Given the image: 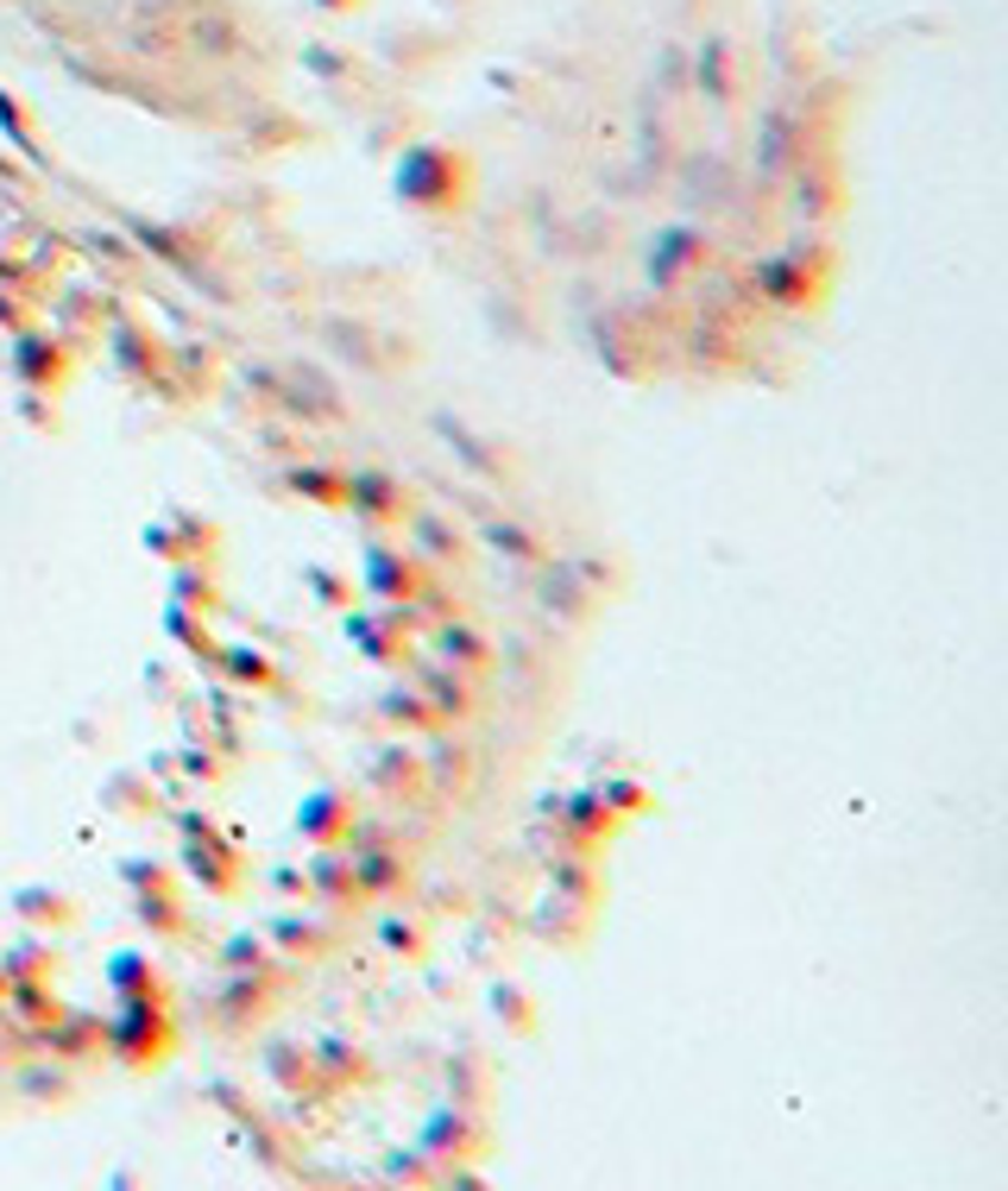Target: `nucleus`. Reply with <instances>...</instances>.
<instances>
[{"instance_id":"nucleus-1","label":"nucleus","mask_w":1008,"mask_h":1191,"mask_svg":"<svg viewBox=\"0 0 1008 1191\" xmlns=\"http://www.w3.org/2000/svg\"><path fill=\"white\" fill-rule=\"evenodd\" d=\"M108 1034H114V1047L126 1052L133 1066H152L164 1052V1040H171V1021H164V1009L152 1002V990H145V996H126V1015H120Z\"/></svg>"},{"instance_id":"nucleus-2","label":"nucleus","mask_w":1008,"mask_h":1191,"mask_svg":"<svg viewBox=\"0 0 1008 1191\" xmlns=\"http://www.w3.org/2000/svg\"><path fill=\"white\" fill-rule=\"evenodd\" d=\"M373 568H366V587H373L385 605H416L422 599V587H429V574L416 568V556H391V549H378L373 542Z\"/></svg>"},{"instance_id":"nucleus-3","label":"nucleus","mask_w":1008,"mask_h":1191,"mask_svg":"<svg viewBox=\"0 0 1008 1191\" xmlns=\"http://www.w3.org/2000/svg\"><path fill=\"white\" fill-rule=\"evenodd\" d=\"M297 833L309 838V845H347V838H354V814H347V801H340V794H309V801H303L297 807Z\"/></svg>"},{"instance_id":"nucleus-4","label":"nucleus","mask_w":1008,"mask_h":1191,"mask_svg":"<svg viewBox=\"0 0 1008 1191\" xmlns=\"http://www.w3.org/2000/svg\"><path fill=\"white\" fill-rule=\"evenodd\" d=\"M309 889L328 902V908H354L359 902V883H354V857H340L335 845H322V857L309 864V876H303Z\"/></svg>"},{"instance_id":"nucleus-5","label":"nucleus","mask_w":1008,"mask_h":1191,"mask_svg":"<svg viewBox=\"0 0 1008 1191\" xmlns=\"http://www.w3.org/2000/svg\"><path fill=\"white\" fill-rule=\"evenodd\" d=\"M208 838H215V833H196L190 845H183V857H190V871H196L215 895H234V889H240V871H234L240 857L221 852V845H208Z\"/></svg>"},{"instance_id":"nucleus-6","label":"nucleus","mask_w":1008,"mask_h":1191,"mask_svg":"<svg viewBox=\"0 0 1008 1191\" xmlns=\"http://www.w3.org/2000/svg\"><path fill=\"white\" fill-rule=\"evenodd\" d=\"M801 272H807V258H782V265H775V258H763L751 278H756V291H763L770 303H782V309H788V303H807V297H813L807 284H801Z\"/></svg>"},{"instance_id":"nucleus-7","label":"nucleus","mask_w":1008,"mask_h":1191,"mask_svg":"<svg viewBox=\"0 0 1008 1191\" xmlns=\"http://www.w3.org/2000/svg\"><path fill=\"white\" fill-rule=\"evenodd\" d=\"M340 492L354 498V511L359 517H404V492H397L385 474H354Z\"/></svg>"},{"instance_id":"nucleus-8","label":"nucleus","mask_w":1008,"mask_h":1191,"mask_svg":"<svg viewBox=\"0 0 1008 1191\" xmlns=\"http://www.w3.org/2000/svg\"><path fill=\"white\" fill-rule=\"evenodd\" d=\"M422 700H429V713L436 719H467L474 713V688L455 681L448 669H422Z\"/></svg>"},{"instance_id":"nucleus-9","label":"nucleus","mask_w":1008,"mask_h":1191,"mask_svg":"<svg viewBox=\"0 0 1008 1191\" xmlns=\"http://www.w3.org/2000/svg\"><path fill=\"white\" fill-rule=\"evenodd\" d=\"M354 883H359V895H385V889H404L410 871H404V857H391V852H359Z\"/></svg>"},{"instance_id":"nucleus-10","label":"nucleus","mask_w":1008,"mask_h":1191,"mask_svg":"<svg viewBox=\"0 0 1008 1191\" xmlns=\"http://www.w3.org/2000/svg\"><path fill=\"white\" fill-rule=\"evenodd\" d=\"M688 253H700V234H693V227H669V234L650 246V278L669 284L674 272H688V265H693Z\"/></svg>"},{"instance_id":"nucleus-11","label":"nucleus","mask_w":1008,"mask_h":1191,"mask_svg":"<svg viewBox=\"0 0 1008 1191\" xmlns=\"http://www.w3.org/2000/svg\"><path fill=\"white\" fill-rule=\"evenodd\" d=\"M13 366H20V378H32V385H51V378H63V347L44 340V335H26Z\"/></svg>"},{"instance_id":"nucleus-12","label":"nucleus","mask_w":1008,"mask_h":1191,"mask_svg":"<svg viewBox=\"0 0 1008 1191\" xmlns=\"http://www.w3.org/2000/svg\"><path fill=\"white\" fill-rule=\"evenodd\" d=\"M215 662L227 669V681H240V688H277V669H272V662H265L258 650H246V643H234V650H221Z\"/></svg>"},{"instance_id":"nucleus-13","label":"nucleus","mask_w":1008,"mask_h":1191,"mask_svg":"<svg viewBox=\"0 0 1008 1191\" xmlns=\"http://www.w3.org/2000/svg\"><path fill=\"white\" fill-rule=\"evenodd\" d=\"M13 908H26V920H39V927H70V920H77V902L58 895V889H20Z\"/></svg>"},{"instance_id":"nucleus-14","label":"nucleus","mask_w":1008,"mask_h":1191,"mask_svg":"<svg viewBox=\"0 0 1008 1191\" xmlns=\"http://www.w3.org/2000/svg\"><path fill=\"white\" fill-rule=\"evenodd\" d=\"M108 984H114L120 996H145V990H159V971H152V958L120 953L114 965H108Z\"/></svg>"},{"instance_id":"nucleus-15","label":"nucleus","mask_w":1008,"mask_h":1191,"mask_svg":"<svg viewBox=\"0 0 1008 1191\" xmlns=\"http://www.w3.org/2000/svg\"><path fill=\"white\" fill-rule=\"evenodd\" d=\"M561 826H568V838H599L605 826H612L605 794H580V801H573V814H561Z\"/></svg>"},{"instance_id":"nucleus-16","label":"nucleus","mask_w":1008,"mask_h":1191,"mask_svg":"<svg viewBox=\"0 0 1008 1191\" xmlns=\"http://www.w3.org/2000/svg\"><path fill=\"white\" fill-rule=\"evenodd\" d=\"M416 542L429 549V556H441V561H455L460 556V537L441 523V517H416Z\"/></svg>"},{"instance_id":"nucleus-17","label":"nucleus","mask_w":1008,"mask_h":1191,"mask_svg":"<svg viewBox=\"0 0 1008 1191\" xmlns=\"http://www.w3.org/2000/svg\"><path fill=\"white\" fill-rule=\"evenodd\" d=\"M164 631L177 637V643H190V650H196V655H208V662H215V655H221L215 643H208V631H202V624H196V618H190V612H183V605H171V618H164Z\"/></svg>"},{"instance_id":"nucleus-18","label":"nucleus","mask_w":1008,"mask_h":1191,"mask_svg":"<svg viewBox=\"0 0 1008 1191\" xmlns=\"http://www.w3.org/2000/svg\"><path fill=\"white\" fill-rule=\"evenodd\" d=\"M441 650H448V655L460 650V655H467V669H486V662H492V650H486V643H479V637L467 631V624H460V618H455V624H448V631H441Z\"/></svg>"},{"instance_id":"nucleus-19","label":"nucleus","mask_w":1008,"mask_h":1191,"mask_svg":"<svg viewBox=\"0 0 1008 1191\" xmlns=\"http://www.w3.org/2000/svg\"><path fill=\"white\" fill-rule=\"evenodd\" d=\"M385 719H397V725H436V713H429V700L422 694H385Z\"/></svg>"},{"instance_id":"nucleus-20","label":"nucleus","mask_w":1008,"mask_h":1191,"mask_svg":"<svg viewBox=\"0 0 1008 1191\" xmlns=\"http://www.w3.org/2000/svg\"><path fill=\"white\" fill-rule=\"evenodd\" d=\"M272 939H284V946H297L303 958H316L322 946H328V934H316V927H297V920H272Z\"/></svg>"},{"instance_id":"nucleus-21","label":"nucleus","mask_w":1008,"mask_h":1191,"mask_svg":"<svg viewBox=\"0 0 1008 1191\" xmlns=\"http://www.w3.org/2000/svg\"><path fill=\"white\" fill-rule=\"evenodd\" d=\"M227 971H272V958H265V946H258L253 934H240L234 946H227Z\"/></svg>"},{"instance_id":"nucleus-22","label":"nucleus","mask_w":1008,"mask_h":1191,"mask_svg":"<svg viewBox=\"0 0 1008 1191\" xmlns=\"http://www.w3.org/2000/svg\"><path fill=\"white\" fill-rule=\"evenodd\" d=\"M139 920H145V927H159V934H183V914L171 908V902H152V895L139 902Z\"/></svg>"},{"instance_id":"nucleus-23","label":"nucleus","mask_w":1008,"mask_h":1191,"mask_svg":"<svg viewBox=\"0 0 1008 1191\" xmlns=\"http://www.w3.org/2000/svg\"><path fill=\"white\" fill-rule=\"evenodd\" d=\"M554 883L568 895H580V902H593V864H587V857H573L568 871H554Z\"/></svg>"},{"instance_id":"nucleus-24","label":"nucleus","mask_w":1008,"mask_h":1191,"mask_svg":"<svg viewBox=\"0 0 1008 1191\" xmlns=\"http://www.w3.org/2000/svg\"><path fill=\"white\" fill-rule=\"evenodd\" d=\"M291 486H297V492H316V498H340V486H347V479L316 474V467H297V474H291Z\"/></svg>"},{"instance_id":"nucleus-25","label":"nucleus","mask_w":1008,"mask_h":1191,"mask_svg":"<svg viewBox=\"0 0 1008 1191\" xmlns=\"http://www.w3.org/2000/svg\"><path fill=\"white\" fill-rule=\"evenodd\" d=\"M486 537H492V549H517V556H530V561H536V542L523 537V530H517V523H492V530H486Z\"/></svg>"},{"instance_id":"nucleus-26","label":"nucleus","mask_w":1008,"mask_h":1191,"mask_svg":"<svg viewBox=\"0 0 1008 1191\" xmlns=\"http://www.w3.org/2000/svg\"><path fill=\"white\" fill-rule=\"evenodd\" d=\"M183 770H190V775H202V782H215V775H221V763H215V751H208V744H202V751L190 744V751H183Z\"/></svg>"},{"instance_id":"nucleus-27","label":"nucleus","mask_w":1008,"mask_h":1191,"mask_svg":"<svg viewBox=\"0 0 1008 1191\" xmlns=\"http://www.w3.org/2000/svg\"><path fill=\"white\" fill-rule=\"evenodd\" d=\"M385 946H397V953H416V946H422V934H416V927H404V920H385Z\"/></svg>"},{"instance_id":"nucleus-28","label":"nucleus","mask_w":1008,"mask_h":1191,"mask_svg":"<svg viewBox=\"0 0 1008 1191\" xmlns=\"http://www.w3.org/2000/svg\"><path fill=\"white\" fill-rule=\"evenodd\" d=\"M309 587H316L322 599H347V593H340V580H328V574H309Z\"/></svg>"},{"instance_id":"nucleus-29","label":"nucleus","mask_w":1008,"mask_h":1191,"mask_svg":"<svg viewBox=\"0 0 1008 1191\" xmlns=\"http://www.w3.org/2000/svg\"><path fill=\"white\" fill-rule=\"evenodd\" d=\"M0 322H7V328L20 322V303H13V297H0Z\"/></svg>"}]
</instances>
